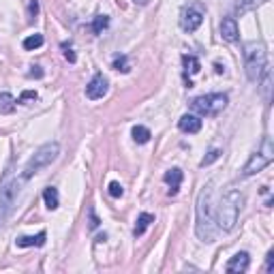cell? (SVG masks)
Masks as SVG:
<instances>
[{"label":"cell","mask_w":274,"mask_h":274,"mask_svg":"<svg viewBox=\"0 0 274 274\" xmlns=\"http://www.w3.org/2000/svg\"><path fill=\"white\" fill-rule=\"evenodd\" d=\"M244 206V195L240 191H227L225 195L221 197L219 201V208L217 214H214V223L217 227L223 231H231L236 227L238 217H240V210Z\"/></svg>","instance_id":"cell-1"},{"label":"cell","mask_w":274,"mask_h":274,"mask_svg":"<svg viewBox=\"0 0 274 274\" xmlns=\"http://www.w3.org/2000/svg\"><path fill=\"white\" fill-rule=\"evenodd\" d=\"M20 191H22V180H17L13 171V163H9L7 169L3 171V178H0V225L11 217Z\"/></svg>","instance_id":"cell-2"},{"label":"cell","mask_w":274,"mask_h":274,"mask_svg":"<svg viewBox=\"0 0 274 274\" xmlns=\"http://www.w3.org/2000/svg\"><path fill=\"white\" fill-rule=\"evenodd\" d=\"M210 197L212 191L210 188H203L199 193V199H197V238L203 240V242H212L214 236H217V225H214V217H212V210H210Z\"/></svg>","instance_id":"cell-3"},{"label":"cell","mask_w":274,"mask_h":274,"mask_svg":"<svg viewBox=\"0 0 274 274\" xmlns=\"http://www.w3.org/2000/svg\"><path fill=\"white\" fill-rule=\"evenodd\" d=\"M244 68L246 77L251 82H259L265 71V62H268V54H265V45L261 41H248L244 43Z\"/></svg>","instance_id":"cell-4"},{"label":"cell","mask_w":274,"mask_h":274,"mask_svg":"<svg viewBox=\"0 0 274 274\" xmlns=\"http://www.w3.org/2000/svg\"><path fill=\"white\" fill-rule=\"evenodd\" d=\"M58 154H60V144H58V142L43 144L41 148H37V152H34L32 157L28 159V163L24 165V169H22V180H30L34 174H39L43 167L51 165V163L58 159Z\"/></svg>","instance_id":"cell-5"},{"label":"cell","mask_w":274,"mask_h":274,"mask_svg":"<svg viewBox=\"0 0 274 274\" xmlns=\"http://www.w3.org/2000/svg\"><path fill=\"white\" fill-rule=\"evenodd\" d=\"M191 107L199 116H219L227 107V94H223V92L203 94V97H197L191 101Z\"/></svg>","instance_id":"cell-6"},{"label":"cell","mask_w":274,"mask_h":274,"mask_svg":"<svg viewBox=\"0 0 274 274\" xmlns=\"http://www.w3.org/2000/svg\"><path fill=\"white\" fill-rule=\"evenodd\" d=\"M272 161H274L272 140H270V137H263V150L253 154L251 161H248L246 165H244V169H242V176H253V174H257V171H261L263 167H268Z\"/></svg>","instance_id":"cell-7"},{"label":"cell","mask_w":274,"mask_h":274,"mask_svg":"<svg viewBox=\"0 0 274 274\" xmlns=\"http://www.w3.org/2000/svg\"><path fill=\"white\" fill-rule=\"evenodd\" d=\"M206 17V7L201 3H193L182 9V17H180V26L184 32H195L201 26Z\"/></svg>","instance_id":"cell-8"},{"label":"cell","mask_w":274,"mask_h":274,"mask_svg":"<svg viewBox=\"0 0 274 274\" xmlns=\"http://www.w3.org/2000/svg\"><path fill=\"white\" fill-rule=\"evenodd\" d=\"M109 90V82L107 77L103 73H97L92 77V80L88 82V86H86V97H88L90 101H97V99H103Z\"/></svg>","instance_id":"cell-9"},{"label":"cell","mask_w":274,"mask_h":274,"mask_svg":"<svg viewBox=\"0 0 274 274\" xmlns=\"http://www.w3.org/2000/svg\"><path fill=\"white\" fill-rule=\"evenodd\" d=\"M248 265H251V259H248V253H236L234 257L229 259V263L225 265V270L229 274H242L248 270Z\"/></svg>","instance_id":"cell-10"},{"label":"cell","mask_w":274,"mask_h":274,"mask_svg":"<svg viewBox=\"0 0 274 274\" xmlns=\"http://www.w3.org/2000/svg\"><path fill=\"white\" fill-rule=\"evenodd\" d=\"M178 126L182 133H199L201 131V118L195 116V114H184L182 118L178 120Z\"/></svg>","instance_id":"cell-11"},{"label":"cell","mask_w":274,"mask_h":274,"mask_svg":"<svg viewBox=\"0 0 274 274\" xmlns=\"http://www.w3.org/2000/svg\"><path fill=\"white\" fill-rule=\"evenodd\" d=\"M182 178H184V174H182V169H178V167H171L163 174V180L169 184V195H178L180 184H182Z\"/></svg>","instance_id":"cell-12"},{"label":"cell","mask_w":274,"mask_h":274,"mask_svg":"<svg viewBox=\"0 0 274 274\" xmlns=\"http://www.w3.org/2000/svg\"><path fill=\"white\" fill-rule=\"evenodd\" d=\"M221 37L229 41V43H234L238 41V24L234 17H223V22H221Z\"/></svg>","instance_id":"cell-13"},{"label":"cell","mask_w":274,"mask_h":274,"mask_svg":"<svg viewBox=\"0 0 274 274\" xmlns=\"http://www.w3.org/2000/svg\"><path fill=\"white\" fill-rule=\"evenodd\" d=\"M47 240V234L45 231H39L37 236H20L15 240V244L20 248H28V246H43Z\"/></svg>","instance_id":"cell-14"},{"label":"cell","mask_w":274,"mask_h":274,"mask_svg":"<svg viewBox=\"0 0 274 274\" xmlns=\"http://www.w3.org/2000/svg\"><path fill=\"white\" fill-rule=\"evenodd\" d=\"M150 223H154V214L150 212H142L140 217H137V223H135V229H133V236L135 238H140L144 236V231L150 227Z\"/></svg>","instance_id":"cell-15"},{"label":"cell","mask_w":274,"mask_h":274,"mask_svg":"<svg viewBox=\"0 0 274 274\" xmlns=\"http://www.w3.org/2000/svg\"><path fill=\"white\" fill-rule=\"evenodd\" d=\"M43 199H45V206L47 210H56L60 206V195H58V188L56 186H47L43 191Z\"/></svg>","instance_id":"cell-16"},{"label":"cell","mask_w":274,"mask_h":274,"mask_svg":"<svg viewBox=\"0 0 274 274\" xmlns=\"http://www.w3.org/2000/svg\"><path fill=\"white\" fill-rule=\"evenodd\" d=\"M17 101L9 92H0V114H13Z\"/></svg>","instance_id":"cell-17"},{"label":"cell","mask_w":274,"mask_h":274,"mask_svg":"<svg viewBox=\"0 0 274 274\" xmlns=\"http://www.w3.org/2000/svg\"><path fill=\"white\" fill-rule=\"evenodd\" d=\"M182 62H184V66H186V71H191V73H199L201 71V62L197 60V56H182Z\"/></svg>","instance_id":"cell-18"},{"label":"cell","mask_w":274,"mask_h":274,"mask_svg":"<svg viewBox=\"0 0 274 274\" xmlns=\"http://www.w3.org/2000/svg\"><path fill=\"white\" fill-rule=\"evenodd\" d=\"M109 26V17L107 15H97L94 17V22H92V32L94 34H101L103 30H105Z\"/></svg>","instance_id":"cell-19"},{"label":"cell","mask_w":274,"mask_h":274,"mask_svg":"<svg viewBox=\"0 0 274 274\" xmlns=\"http://www.w3.org/2000/svg\"><path fill=\"white\" fill-rule=\"evenodd\" d=\"M133 140L137 144H146L150 140V131L146 126H133Z\"/></svg>","instance_id":"cell-20"},{"label":"cell","mask_w":274,"mask_h":274,"mask_svg":"<svg viewBox=\"0 0 274 274\" xmlns=\"http://www.w3.org/2000/svg\"><path fill=\"white\" fill-rule=\"evenodd\" d=\"M43 45V34H32V37H28V39H24V49H37V47H41Z\"/></svg>","instance_id":"cell-21"},{"label":"cell","mask_w":274,"mask_h":274,"mask_svg":"<svg viewBox=\"0 0 274 274\" xmlns=\"http://www.w3.org/2000/svg\"><path fill=\"white\" fill-rule=\"evenodd\" d=\"M263 0H238V11L244 13V11H251V9H255L257 5H261Z\"/></svg>","instance_id":"cell-22"},{"label":"cell","mask_w":274,"mask_h":274,"mask_svg":"<svg viewBox=\"0 0 274 274\" xmlns=\"http://www.w3.org/2000/svg\"><path fill=\"white\" fill-rule=\"evenodd\" d=\"M221 154H223V152H221L219 148L210 150V152H208V157H203V159H201V163H199V165H201V167H208V165H212V163L217 161V159L221 157Z\"/></svg>","instance_id":"cell-23"},{"label":"cell","mask_w":274,"mask_h":274,"mask_svg":"<svg viewBox=\"0 0 274 274\" xmlns=\"http://www.w3.org/2000/svg\"><path fill=\"white\" fill-rule=\"evenodd\" d=\"M114 68H118V71L126 73V71H128V60H126V56H116V60H114Z\"/></svg>","instance_id":"cell-24"},{"label":"cell","mask_w":274,"mask_h":274,"mask_svg":"<svg viewBox=\"0 0 274 274\" xmlns=\"http://www.w3.org/2000/svg\"><path fill=\"white\" fill-rule=\"evenodd\" d=\"M109 195L111 197H122L124 195V188L120 182H109Z\"/></svg>","instance_id":"cell-25"},{"label":"cell","mask_w":274,"mask_h":274,"mask_svg":"<svg viewBox=\"0 0 274 274\" xmlns=\"http://www.w3.org/2000/svg\"><path fill=\"white\" fill-rule=\"evenodd\" d=\"M263 75H265V82H263V94H265V101H270V71L268 68H265L263 71Z\"/></svg>","instance_id":"cell-26"},{"label":"cell","mask_w":274,"mask_h":274,"mask_svg":"<svg viewBox=\"0 0 274 274\" xmlns=\"http://www.w3.org/2000/svg\"><path fill=\"white\" fill-rule=\"evenodd\" d=\"M28 99H37V92H34V90H24L22 97L17 99V103H24V101H28Z\"/></svg>","instance_id":"cell-27"},{"label":"cell","mask_w":274,"mask_h":274,"mask_svg":"<svg viewBox=\"0 0 274 274\" xmlns=\"http://www.w3.org/2000/svg\"><path fill=\"white\" fill-rule=\"evenodd\" d=\"M62 49H64V58H66V60H68V62H71V64H73V62H75V60H77V58H75V54H73V49H71V47H68V45H62Z\"/></svg>","instance_id":"cell-28"},{"label":"cell","mask_w":274,"mask_h":274,"mask_svg":"<svg viewBox=\"0 0 274 274\" xmlns=\"http://www.w3.org/2000/svg\"><path fill=\"white\" fill-rule=\"evenodd\" d=\"M265 270H268L270 274L274 272V253L272 251L268 253V259H265Z\"/></svg>","instance_id":"cell-29"},{"label":"cell","mask_w":274,"mask_h":274,"mask_svg":"<svg viewBox=\"0 0 274 274\" xmlns=\"http://www.w3.org/2000/svg\"><path fill=\"white\" fill-rule=\"evenodd\" d=\"M43 75H45V73H43L41 66H32V71H28V77H37V80H41Z\"/></svg>","instance_id":"cell-30"},{"label":"cell","mask_w":274,"mask_h":274,"mask_svg":"<svg viewBox=\"0 0 274 274\" xmlns=\"http://www.w3.org/2000/svg\"><path fill=\"white\" fill-rule=\"evenodd\" d=\"M97 227H99V219L94 214V210H90V229H97Z\"/></svg>","instance_id":"cell-31"},{"label":"cell","mask_w":274,"mask_h":274,"mask_svg":"<svg viewBox=\"0 0 274 274\" xmlns=\"http://www.w3.org/2000/svg\"><path fill=\"white\" fill-rule=\"evenodd\" d=\"M39 13V3L37 0H30V15H37Z\"/></svg>","instance_id":"cell-32"},{"label":"cell","mask_w":274,"mask_h":274,"mask_svg":"<svg viewBox=\"0 0 274 274\" xmlns=\"http://www.w3.org/2000/svg\"><path fill=\"white\" fill-rule=\"evenodd\" d=\"M133 3H137V5H148L150 0H133Z\"/></svg>","instance_id":"cell-33"}]
</instances>
